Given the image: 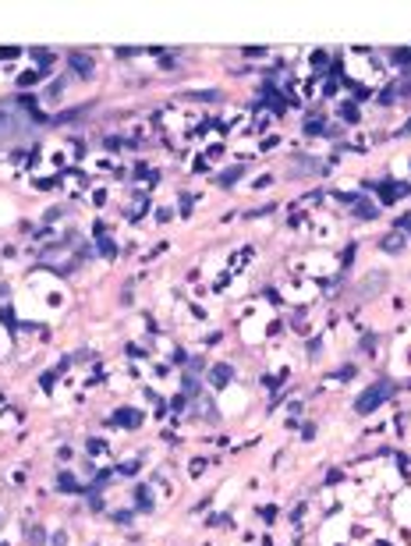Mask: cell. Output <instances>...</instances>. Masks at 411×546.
<instances>
[{"mask_svg":"<svg viewBox=\"0 0 411 546\" xmlns=\"http://www.w3.org/2000/svg\"><path fill=\"white\" fill-rule=\"evenodd\" d=\"M184 404H188V401H184V394H178V398H174V401H170V408H174V412H181V408H184Z\"/></svg>","mask_w":411,"mask_h":546,"instance_id":"27","label":"cell"},{"mask_svg":"<svg viewBox=\"0 0 411 546\" xmlns=\"http://www.w3.org/2000/svg\"><path fill=\"white\" fill-rule=\"evenodd\" d=\"M128 146H132L128 138H106V149L110 152H120V149H128Z\"/></svg>","mask_w":411,"mask_h":546,"instance_id":"19","label":"cell"},{"mask_svg":"<svg viewBox=\"0 0 411 546\" xmlns=\"http://www.w3.org/2000/svg\"><path fill=\"white\" fill-rule=\"evenodd\" d=\"M110 422H114V426H124V429H138V426H142V415H138L135 408H120V412H114Z\"/></svg>","mask_w":411,"mask_h":546,"instance_id":"3","label":"cell"},{"mask_svg":"<svg viewBox=\"0 0 411 546\" xmlns=\"http://www.w3.org/2000/svg\"><path fill=\"white\" fill-rule=\"evenodd\" d=\"M337 114L344 117L348 124H358V121H362V114H358V106H354V103H340V106H337Z\"/></svg>","mask_w":411,"mask_h":546,"instance_id":"8","label":"cell"},{"mask_svg":"<svg viewBox=\"0 0 411 546\" xmlns=\"http://www.w3.org/2000/svg\"><path fill=\"white\" fill-rule=\"evenodd\" d=\"M198 390V383H195V376H184V394H195Z\"/></svg>","mask_w":411,"mask_h":546,"instance_id":"25","label":"cell"},{"mask_svg":"<svg viewBox=\"0 0 411 546\" xmlns=\"http://www.w3.org/2000/svg\"><path fill=\"white\" fill-rule=\"evenodd\" d=\"M394 394H397V383L383 376V380H376V383L368 386V390H362V394H358V401H354V412H358V415H372V412H376L383 401H390Z\"/></svg>","mask_w":411,"mask_h":546,"instance_id":"1","label":"cell"},{"mask_svg":"<svg viewBox=\"0 0 411 546\" xmlns=\"http://www.w3.org/2000/svg\"><path fill=\"white\" fill-rule=\"evenodd\" d=\"M337 376H340V380H351V376H354V366H344V369H340Z\"/></svg>","mask_w":411,"mask_h":546,"instance_id":"28","label":"cell"},{"mask_svg":"<svg viewBox=\"0 0 411 546\" xmlns=\"http://www.w3.org/2000/svg\"><path fill=\"white\" fill-rule=\"evenodd\" d=\"M57 490H60V493H82V486H78V479H74L71 472H60V476H57Z\"/></svg>","mask_w":411,"mask_h":546,"instance_id":"7","label":"cell"},{"mask_svg":"<svg viewBox=\"0 0 411 546\" xmlns=\"http://www.w3.org/2000/svg\"><path fill=\"white\" fill-rule=\"evenodd\" d=\"M376 344H380V337H376V334H365V337H362V344H358V351L372 355V351H376Z\"/></svg>","mask_w":411,"mask_h":546,"instance_id":"17","label":"cell"},{"mask_svg":"<svg viewBox=\"0 0 411 546\" xmlns=\"http://www.w3.org/2000/svg\"><path fill=\"white\" fill-rule=\"evenodd\" d=\"M376 213H380V206H372V202H362V199L354 202V216H362V220H372Z\"/></svg>","mask_w":411,"mask_h":546,"instance_id":"9","label":"cell"},{"mask_svg":"<svg viewBox=\"0 0 411 546\" xmlns=\"http://www.w3.org/2000/svg\"><path fill=\"white\" fill-rule=\"evenodd\" d=\"M135 500H138V511H152V496L146 493V486L135 490Z\"/></svg>","mask_w":411,"mask_h":546,"instance_id":"16","label":"cell"},{"mask_svg":"<svg viewBox=\"0 0 411 546\" xmlns=\"http://www.w3.org/2000/svg\"><path fill=\"white\" fill-rule=\"evenodd\" d=\"M230 376H234V366H227V362H216V366L210 369V383H213V386H227Z\"/></svg>","mask_w":411,"mask_h":546,"instance_id":"4","label":"cell"},{"mask_svg":"<svg viewBox=\"0 0 411 546\" xmlns=\"http://www.w3.org/2000/svg\"><path fill=\"white\" fill-rule=\"evenodd\" d=\"M117 472H120V476H135V472H138V461H128L124 468H117Z\"/></svg>","mask_w":411,"mask_h":546,"instance_id":"23","label":"cell"},{"mask_svg":"<svg viewBox=\"0 0 411 546\" xmlns=\"http://www.w3.org/2000/svg\"><path fill=\"white\" fill-rule=\"evenodd\" d=\"M259 514H262V522H276V507L270 504V507H262V511H259Z\"/></svg>","mask_w":411,"mask_h":546,"instance_id":"22","label":"cell"},{"mask_svg":"<svg viewBox=\"0 0 411 546\" xmlns=\"http://www.w3.org/2000/svg\"><path fill=\"white\" fill-rule=\"evenodd\" d=\"M380 248H383V252H400V248H404V234H390V238H383Z\"/></svg>","mask_w":411,"mask_h":546,"instance_id":"10","label":"cell"},{"mask_svg":"<svg viewBox=\"0 0 411 546\" xmlns=\"http://www.w3.org/2000/svg\"><path fill=\"white\" fill-rule=\"evenodd\" d=\"M28 542H32V546H43V542H46V528H43V525H32V528H28Z\"/></svg>","mask_w":411,"mask_h":546,"instance_id":"15","label":"cell"},{"mask_svg":"<svg viewBox=\"0 0 411 546\" xmlns=\"http://www.w3.org/2000/svg\"><path fill=\"white\" fill-rule=\"evenodd\" d=\"M54 546H68V536H64V532H57V536H54Z\"/></svg>","mask_w":411,"mask_h":546,"instance_id":"31","label":"cell"},{"mask_svg":"<svg viewBox=\"0 0 411 546\" xmlns=\"http://www.w3.org/2000/svg\"><path fill=\"white\" fill-rule=\"evenodd\" d=\"M0 546H4V542H0Z\"/></svg>","mask_w":411,"mask_h":546,"instance_id":"34","label":"cell"},{"mask_svg":"<svg viewBox=\"0 0 411 546\" xmlns=\"http://www.w3.org/2000/svg\"><path fill=\"white\" fill-rule=\"evenodd\" d=\"M68 60H71V68H74V71H78L82 78H89V74H92V60H89L86 54H71Z\"/></svg>","mask_w":411,"mask_h":546,"instance_id":"5","label":"cell"},{"mask_svg":"<svg viewBox=\"0 0 411 546\" xmlns=\"http://www.w3.org/2000/svg\"><path fill=\"white\" fill-rule=\"evenodd\" d=\"M60 92H64V78H57V82H54V86L46 89V96L54 100V96H60Z\"/></svg>","mask_w":411,"mask_h":546,"instance_id":"21","label":"cell"},{"mask_svg":"<svg viewBox=\"0 0 411 546\" xmlns=\"http://www.w3.org/2000/svg\"><path fill=\"white\" fill-rule=\"evenodd\" d=\"M96 238H100V256H103V259H114V256H117V245H114L110 238H103V234H96Z\"/></svg>","mask_w":411,"mask_h":546,"instance_id":"14","label":"cell"},{"mask_svg":"<svg viewBox=\"0 0 411 546\" xmlns=\"http://www.w3.org/2000/svg\"><path fill=\"white\" fill-rule=\"evenodd\" d=\"M238 178H241V167H230V170H224V178H220V184H238Z\"/></svg>","mask_w":411,"mask_h":546,"instance_id":"18","label":"cell"},{"mask_svg":"<svg viewBox=\"0 0 411 546\" xmlns=\"http://www.w3.org/2000/svg\"><path fill=\"white\" fill-rule=\"evenodd\" d=\"M397 227L404 230V227H411V213H404V216H397Z\"/></svg>","mask_w":411,"mask_h":546,"instance_id":"30","label":"cell"},{"mask_svg":"<svg viewBox=\"0 0 411 546\" xmlns=\"http://www.w3.org/2000/svg\"><path fill=\"white\" fill-rule=\"evenodd\" d=\"M326 132V124H322V117L319 114H312L308 121H305V135H322Z\"/></svg>","mask_w":411,"mask_h":546,"instance_id":"11","label":"cell"},{"mask_svg":"<svg viewBox=\"0 0 411 546\" xmlns=\"http://www.w3.org/2000/svg\"><path fill=\"white\" fill-rule=\"evenodd\" d=\"M32 60H39V71H50L54 54H50V50H32Z\"/></svg>","mask_w":411,"mask_h":546,"instance_id":"13","label":"cell"},{"mask_svg":"<svg viewBox=\"0 0 411 546\" xmlns=\"http://www.w3.org/2000/svg\"><path fill=\"white\" fill-rule=\"evenodd\" d=\"M0 294H4V288H0Z\"/></svg>","mask_w":411,"mask_h":546,"instance_id":"33","label":"cell"},{"mask_svg":"<svg viewBox=\"0 0 411 546\" xmlns=\"http://www.w3.org/2000/svg\"><path fill=\"white\" fill-rule=\"evenodd\" d=\"M132 518H135L132 511H117V514H114V522H117V525H132Z\"/></svg>","mask_w":411,"mask_h":546,"instance_id":"20","label":"cell"},{"mask_svg":"<svg viewBox=\"0 0 411 546\" xmlns=\"http://www.w3.org/2000/svg\"><path fill=\"white\" fill-rule=\"evenodd\" d=\"M0 320H4L8 326H14V312H11V308H0Z\"/></svg>","mask_w":411,"mask_h":546,"instance_id":"26","label":"cell"},{"mask_svg":"<svg viewBox=\"0 0 411 546\" xmlns=\"http://www.w3.org/2000/svg\"><path fill=\"white\" fill-rule=\"evenodd\" d=\"M383 284H386V273H372V277H365V280H362L358 294L365 298V294H372V288H383Z\"/></svg>","mask_w":411,"mask_h":546,"instance_id":"6","label":"cell"},{"mask_svg":"<svg viewBox=\"0 0 411 546\" xmlns=\"http://www.w3.org/2000/svg\"><path fill=\"white\" fill-rule=\"evenodd\" d=\"M103 450V440H89V454H100Z\"/></svg>","mask_w":411,"mask_h":546,"instance_id":"29","label":"cell"},{"mask_svg":"<svg viewBox=\"0 0 411 546\" xmlns=\"http://www.w3.org/2000/svg\"><path fill=\"white\" fill-rule=\"evenodd\" d=\"M28 128L22 124V117L14 114H0V142H11V138H22Z\"/></svg>","mask_w":411,"mask_h":546,"instance_id":"2","label":"cell"},{"mask_svg":"<svg viewBox=\"0 0 411 546\" xmlns=\"http://www.w3.org/2000/svg\"><path fill=\"white\" fill-rule=\"evenodd\" d=\"M312 68L322 71V68H326V54H312Z\"/></svg>","mask_w":411,"mask_h":546,"instance_id":"24","label":"cell"},{"mask_svg":"<svg viewBox=\"0 0 411 546\" xmlns=\"http://www.w3.org/2000/svg\"><path fill=\"white\" fill-rule=\"evenodd\" d=\"M43 74H46V71H22V74H18V86H22V89H28V86H36Z\"/></svg>","mask_w":411,"mask_h":546,"instance_id":"12","label":"cell"},{"mask_svg":"<svg viewBox=\"0 0 411 546\" xmlns=\"http://www.w3.org/2000/svg\"><path fill=\"white\" fill-rule=\"evenodd\" d=\"M400 135H411V121H408V124H404V128H400Z\"/></svg>","mask_w":411,"mask_h":546,"instance_id":"32","label":"cell"}]
</instances>
